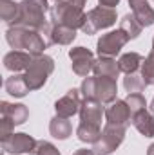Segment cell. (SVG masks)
Returning <instances> with one entry per match:
<instances>
[{"label": "cell", "mask_w": 154, "mask_h": 155, "mask_svg": "<svg viewBox=\"0 0 154 155\" xmlns=\"http://www.w3.org/2000/svg\"><path fill=\"white\" fill-rule=\"evenodd\" d=\"M131 123L134 124V128H136L142 135H145V137H154V114L147 112V108H145V110H140V112H136V114H132Z\"/></svg>", "instance_id": "d6986e66"}, {"label": "cell", "mask_w": 154, "mask_h": 155, "mask_svg": "<svg viewBox=\"0 0 154 155\" xmlns=\"http://www.w3.org/2000/svg\"><path fill=\"white\" fill-rule=\"evenodd\" d=\"M125 130L123 126H116V124H105V128L102 130L100 139L93 144V152L94 155H111L116 148L123 143L125 139Z\"/></svg>", "instance_id": "52a82bcc"}, {"label": "cell", "mask_w": 154, "mask_h": 155, "mask_svg": "<svg viewBox=\"0 0 154 155\" xmlns=\"http://www.w3.org/2000/svg\"><path fill=\"white\" fill-rule=\"evenodd\" d=\"M69 4H73V5H76V7H82L83 9V5H85V2L87 0H67Z\"/></svg>", "instance_id": "d6a6232c"}, {"label": "cell", "mask_w": 154, "mask_h": 155, "mask_svg": "<svg viewBox=\"0 0 154 155\" xmlns=\"http://www.w3.org/2000/svg\"><path fill=\"white\" fill-rule=\"evenodd\" d=\"M76 38V31L65 25H58L51 22V29L47 33V41L53 45H71Z\"/></svg>", "instance_id": "9a60e30c"}, {"label": "cell", "mask_w": 154, "mask_h": 155, "mask_svg": "<svg viewBox=\"0 0 154 155\" xmlns=\"http://www.w3.org/2000/svg\"><path fill=\"white\" fill-rule=\"evenodd\" d=\"M5 40L15 51L24 49L26 52H29L33 56L44 54V51L49 45V41L44 40L42 33L35 31V29H29V27H24V25H15V24L7 27Z\"/></svg>", "instance_id": "7a4b0ae2"}, {"label": "cell", "mask_w": 154, "mask_h": 155, "mask_svg": "<svg viewBox=\"0 0 154 155\" xmlns=\"http://www.w3.org/2000/svg\"><path fill=\"white\" fill-rule=\"evenodd\" d=\"M80 92L83 99H96L103 105H111L113 101H116L118 85H116V79H111V78L87 76L82 81Z\"/></svg>", "instance_id": "3957f363"}, {"label": "cell", "mask_w": 154, "mask_h": 155, "mask_svg": "<svg viewBox=\"0 0 154 155\" xmlns=\"http://www.w3.org/2000/svg\"><path fill=\"white\" fill-rule=\"evenodd\" d=\"M54 2H62V0H54Z\"/></svg>", "instance_id": "8d00e7d4"}, {"label": "cell", "mask_w": 154, "mask_h": 155, "mask_svg": "<svg viewBox=\"0 0 154 155\" xmlns=\"http://www.w3.org/2000/svg\"><path fill=\"white\" fill-rule=\"evenodd\" d=\"M100 2V5H105V7H113L116 9V5L120 4V0H98Z\"/></svg>", "instance_id": "4dcf8cb0"}, {"label": "cell", "mask_w": 154, "mask_h": 155, "mask_svg": "<svg viewBox=\"0 0 154 155\" xmlns=\"http://www.w3.org/2000/svg\"><path fill=\"white\" fill-rule=\"evenodd\" d=\"M33 155H60V152H58V148L54 144H51L47 141H38Z\"/></svg>", "instance_id": "f1b7e54d"}, {"label": "cell", "mask_w": 154, "mask_h": 155, "mask_svg": "<svg viewBox=\"0 0 154 155\" xmlns=\"http://www.w3.org/2000/svg\"><path fill=\"white\" fill-rule=\"evenodd\" d=\"M125 101H127V105H129V108H131V112H132V114H136V112H140V110H145V108H147V101H145V97H143L140 92L129 94V96L125 97Z\"/></svg>", "instance_id": "83f0119b"}, {"label": "cell", "mask_w": 154, "mask_h": 155, "mask_svg": "<svg viewBox=\"0 0 154 155\" xmlns=\"http://www.w3.org/2000/svg\"><path fill=\"white\" fill-rule=\"evenodd\" d=\"M152 51H154V38H152Z\"/></svg>", "instance_id": "d590c367"}, {"label": "cell", "mask_w": 154, "mask_h": 155, "mask_svg": "<svg viewBox=\"0 0 154 155\" xmlns=\"http://www.w3.org/2000/svg\"><path fill=\"white\" fill-rule=\"evenodd\" d=\"M127 41H131V38L118 27L116 31H109V33L102 35V38L96 43V52H98V56L114 58L116 54H120V51L123 49V45Z\"/></svg>", "instance_id": "ba28073f"}, {"label": "cell", "mask_w": 154, "mask_h": 155, "mask_svg": "<svg viewBox=\"0 0 154 155\" xmlns=\"http://www.w3.org/2000/svg\"><path fill=\"white\" fill-rule=\"evenodd\" d=\"M116 24V9L113 7H105V5H98L94 9H91L85 15V24L82 27V31L85 35H96L102 29H107Z\"/></svg>", "instance_id": "8992f818"}, {"label": "cell", "mask_w": 154, "mask_h": 155, "mask_svg": "<svg viewBox=\"0 0 154 155\" xmlns=\"http://www.w3.org/2000/svg\"><path fill=\"white\" fill-rule=\"evenodd\" d=\"M51 22L76 31V29H82L85 24V13L82 7L69 4L67 0H62V2H56L54 7L51 9Z\"/></svg>", "instance_id": "5b68a950"}, {"label": "cell", "mask_w": 154, "mask_h": 155, "mask_svg": "<svg viewBox=\"0 0 154 155\" xmlns=\"http://www.w3.org/2000/svg\"><path fill=\"white\" fill-rule=\"evenodd\" d=\"M37 143L27 134H11L9 137L2 139V150L7 153L20 155V153H33L37 148Z\"/></svg>", "instance_id": "9c48e42d"}, {"label": "cell", "mask_w": 154, "mask_h": 155, "mask_svg": "<svg viewBox=\"0 0 154 155\" xmlns=\"http://www.w3.org/2000/svg\"><path fill=\"white\" fill-rule=\"evenodd\" d=\"M73 155H94V152H93V148H91V150H87V148H80V150H76Z\"/></svg>", "instance_id": "1f68e13d"}, {"label": "cell", "mask_w": 154, "mask_h": 155, "mask_svg": "<svg viewBox=\"0 0 154 155\" xmlns=\"http://www.w3.org/2000/svg\"><path fill=\"white\" fill-rule=\"evenodd\" d=\"M69 58L73 61V72L80 78H87L89 72L94 69V56L85 47H73L69 51Z\"/></svg>", "instance_id": "30bf717a"}, {"label": "cell", "mask_w": 154, "mask_h": 155, "mask_svg": "<svg viewBox=\"0 0 154 155\" xmlns=\"http://www.w3.org/2000/svg\"><path fill=\"white\" fill-rule=\"evenodd\" d=\"M142 63H143V56L138 54V52H125V54L120 56V60H118L120 71L125 72V74H134V72H138V69L142 67Z\"/></svg>", "instance_id": "7402d4cb"}, {"label": "cell", "mask_w": 154, "mask_h": 155, "mask_svg": "<svg viewBox=\"0 0 154 155\" xmlns=\"http://www.w3.org/2000/svg\"><path fill=\"white\" fill-rule=\"evenodd\" d=\"M0 110H2V116L11 119L16 126L18 124H24L29 117V110L26 105L22 103H7V101H2L0 103Z\"/></svg>", "instance_id": "e0dca14e"}, {"label": "cell", "mask_w": 154, "mask_h": 155, "mask_svg": "<svg viewBox=\"0 0 154 155\" xmlns=\"http://www.w3.org/2000/svg\"><path fill=\"white\" fill-rule=\"evenodd\" d=\"M94 76L100 78H111V79H116L120 76V65L118 61L113 60V58H105V56H100L96 61H94V69H93Z\"/></svg>", "instance_id": "ac0fdd59"}, {"label": "cell", "mask_w": 154, "mask_h": 155, "mask_svg": "<svg viewBox=\"0 0 154 155\" xmlns=\"http://www.w3.org/2000/svg\"><path fill=\"white\" fill-rule=\"evenodd\" d=\"M49 132L54 139H60V141H65L71 134H73V126L69 123L67 117H60L54 116L49 123Z\"/></svg>", "instance_id": "44dd1931"}, {"label": "cell", "mask_w": 154, "mask_h": 155, "mask_svg": "<svg viewBox=\"0 0 154 155\" xmlns=\"http://www.w3.org/2000/svg\"><path fill=\"white\" fill-rule=\"evenodd\" d=\"M31 61H33V54H29L26 51H11L4 56V67L7 71H11L13 74H16L20 71H27Z\"/></svg>", "instance_id": "5bb4252c"}, {"label": "cell", "mask_w": 154, "mask_h": 155, "mask_svg": "<svg viewBox=\"0 0 154 155\" xmlns=\"http://www.w3.org/2000/svg\"><path fill=\"white\" fill-rule=\"evenodd\" d=\"M129 5H131V13L143 27H149L154 24V9L149 5V0H129Z\"/></svg>", "instance_id": "2e32d148"}, {"label": "cell", "mask_w": 154, "mask_h": 155, "mask_svg": "<svg viewBox=\"0 0 154 155\" xmlns=\"http://www.w3.org/2000/svg\"><path fill=\"white\" fill-rule=\"evenodd\" d=\"M49 2L47 0H22L20 2V16L15 22V25H24L29 29H35L47 36L51 29V18H47L49 13ZM13 25V24H11Z\"/></svg>", "instance_id": "6da1fadb"}, {"label": "cell", "mask_w": 154, "mask_h": 155, "mask_svg": "<svg viewBox=\"0 0 154 155\" xmlns=\"http://www.w3.org/2000/svg\"><path fill=\"white\" fill-rule=\"evenodd\" d=\"M16 124L11 121V119H7V117L2 116V121H0V137L2 139H5V137H9L11 134H13V128H15Z\"/></svg>", "instance_id": "f546056e"}, {"label": "cell", "mask_w": 154, "mask_h": 155, "mask_svg": "<svg viewBox=\"0 0 154 155\" xmlns=\"http://www.w3.org/2000/svg\"><path fill=\"white\" fill-rule=\"evenodd\" d=\"M105 119H107L109 124H116V126L127 128L131 124V119H132V112H131L127 101L125 99H116V101H113L105 108Z\"/></svg>", "instance_id": "8fae6325"}, {"label": "cell", "mask_w": 154, "mask_h": 155, "mask_svg": "<svg viewBox=\"0 0 154 155\" xmlns=\"http://www.w3.org/2000/svg\"><path fill=\"white\" fill-rule=\"evenodd\" d=\"M105 116L103 103L96 99H83L80 107V123H91V124H102V117Z\"/></svg>", "instance_id": "4fadbf2b"}, {"label": "cell", "mask_w": 154, "mask_h": 155, "mask_svg": "<svg viewBox=\"0 0 154 155\" xmlns=\"http://www.w3.org/2000/svg\"><path fill=\"white\" fill-rule=\"evenodd\" d=\"M151 110H152V114H154V97H152V101H151Z\"/></svg>", "instance_id": "e575fe53"}, {"label": "cell", "mask_w": 154, "mask_h": 155, "mask_svg": "<svg viewBox=\"0 0 154 155\" xmlns=\"http://www.w3.org/2000/svg\"><path fill=\"white\" fill-rule=\"evenodd\" d=\"M20 16V4L15 0H0V18L7 24H15Z\"/></svg>", "instance_id": "cb8c5ba5"}, {"label": "cell", "mask_w": 154, "mask_h": 155, "mask_svg": "<svg viewBox=\"0 0 154 155\" xmlns=\"http://www.w3.org/2000/svg\"><path fill=\"white\" fill-rule=\"evenodd\" d=\"M123 87H125V90L129 94H134V92H142L147 85H145L142 74L134 72V74H125V78H123Z\"/></svg>", "instance_id": "484cf974"}, {"label": "cell", "mask_w": 154, "mask_h": 155, "mask_svg": "<svg viewBox=\"0 0 154 155\" xmlns=\"http://www.w3.org/2000/svg\"><path fill=\"white\" fill-rule=\"evenodd\" d=\"M147 155H154V143L149 146V148H147Z\"/></svg>", "instance_id": "836d02e7"}, {"label": "cell", "mask_w": 154, "mask_h": 155, "mask_svg": "<svg viewBox=\"0 0 154 155\" xmlns=\"http://www.w3.org/2000/svg\"><path fill=\"white\" fill-rule=\"evenodd\" d=\"M80 90L78 88H71L67 90V94L64 97H60L56 103H54V110H56V116L60 117H73L75 114L80 112V107H82V99H80Z\"/></svg>", "instance_id": "7c38bea8"}, {"label": "cell", "mask_w": 154, "mask_h": 155, "mask_svg": "<svg viewBox=\"0 0 154 155\" xmlns=\"http://www.w3.org/2000/svg\"><path fill=\"white\" fill-rule=\"evenodd\" d=\"M142 78L145 85H154V51L142 63Z\"/></svg>", "instance_id": "4316f807"}, {"label": "cell", "mask_w": 154, "mask_h": 155, "mask_svg": "<svg viewBox=\"0 0 154 155\" xmlns=\"http://www.w3.org/2000/svg\"><path fill=\"white\" fill-rule=\"evenodd\" d=\"M53 71H54V61H53L51 56H47V54L33 56L31 65L24 72V79H26L29 90H38V88H42L47 83V78L53 74Z\"/></svg>", "instance_id": "277c9868"}, {"label": "cell", "mask_w": 154, "mask_h": 155, "mask_svg": "<svg viewBox=\"0 0 154 155\" xmlns=\"http://www.w3.org/2000/svg\"><path fill=\"white\" fill-rule=\"evenodd\" d=\"M76 135L82 143H89V144H94L100 135H102V128L100 124H91V123H80L76 128Z\"/></svg>", "instance_id": "603a6c76"}, {"label": "cell", "mask_w": 154, "mask_h": 155, "mask_svg": "<svg viewBox=\"0 0 154 155\" xmlns=\"http://www.w3.org/2000/svg\"><path fill=\"white\" fill-rule=\"evenodd\" d=\"M120 29L129 36L131 40L138 38L140 36V33H142V29H143V25L136 20V16L132 15V13H129V15H125L123 16V20L120 22Z\"/></svg>", "instance_id": "d4e9b609"}, {"label": "cell", "mask_w": 154, "mask_h": 155, "mask_svg": "<svg viewBox=\"0 0 154 155\" xmlns=\"http://www.w3.org/2000/svg\"><path fill=\"white\" fill-rule=\"evenodd\" d=\"M4 87H5V92L9 96H13V97H24L29 92V87H27V83L24 79V74H13V76H9L5 79Z\"/></svg>", "instance_id": "ffe728a7"}]
</instances>
